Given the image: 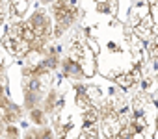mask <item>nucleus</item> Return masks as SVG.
Returning a JSON list of instances; mask_svg holds the SVG:
<instances>
[{"label": "nucleus", "instance_id": "nucleus-1", "mask_svg": "<svg viewBox=\"0 0 158 139\" xmlns=\"http://www.w3.org/2000/svg\"><path fill=\"white\" fill-rule=\"evenodd\" d=\"M63 73H65V76H69V78H73V80H80V78H84V74H86V71L82 69V65L78 63V61L69 59V58L63 61Z\"/></svg>", "mask_w": 158, "mask_h": 139}, {"label": "nucleus", "instance_id": "nucleus-5", "mask_svg": "<svg viewBox=\"0 0 158 139\" xmlns=\"http://www.w3.org/2000/svg\"><path fill=\"white\" fill-rule=\"evenodd\" d=\"M88 46H89V48H91V50H93L95 54L99 52V45L95 43V39H88Z\"/></svg>", "mask_w": 158, "mask_h": 139}, {"label": "nucleus", "instance_id": "nucleus-8", "mask_svg": "<svg viewBox=\"0 0 158 139\" xmlns=\"http://www.w3.org/2000/svg\"><path fill=\"white\" fill-rule=\"evenodd\" d=\"M26 2H28V0H26Z\"/></svg>", "mask_w": 158, "mask_h": 139}, {"label": "nucleus", "instance_id": "nucleus-6", "mask_svg": "<svg viewBox=\"0 0 158 139\" xmlns=\"http://www.w3.org/2000/svg\"><path fill=\"white\" fill-rule=\"evenodd\" d=\"M56 0H41V4H54Z\"/></svg>", "mask_w": 158, "mask_h": 139}, {"label": "nucleus", "instance_id": "nucleus-7", "mask_svg": "<svg viewBox=\"0 0 158 139\" xmlns=\"http://www.w3.org/2000/svg\"><path fill=\"white\" fill-rule=\"evenodd\" d=\"M61 2H67V4H69V2H71V0H61Z\"/></svg>", "mask_w": 158, "mask_h": 139}, {"label": "nucleus", "instance_id": "nucleus-2", "mask_svg": "<svg viewBox=\"0 0 158 139\" xmlns=\"http://www.w3.org/2000/svg\"><path fill=\"white\" fill-rule=\"evenodd\" d=\"M114 80H115V84H117L119 87H123V89H128V87H132V85L138 82V80L134 78V74H132V73H123V74H117Z\"/></svg>", "mask_w": 158, "mask_h": 139}, {"label": "nucleus", "instance_id": "nucleus-4", "mask_svg": "<svg viewBox=\"0 0 158 139\" xmlns=\"http://www.w3.org/2000/svg\"><path fill=\"white\" fill-rule=\"evenodd\" d=\"M11 6L15 8V13L17 15H24V11L28 10V2H26V0H13Z\"/></svg>", "mask_w": 158, "mask_h": 139}, {"label": "nucleus", "instance_id": "nucleus-3", "mask_svg": "<svg viewBox=\"0 0 158 139\" xmlns=\"http://www.w3.org/2000/svg\"><path fill=\"white\" fill-rule=\"evenodd\" d=\"M30 121L35 124V126H45L47 124V113L41 109V108H35L30 111Z\"/></svg>", "mask_w": 158, "mask_h": 139}]
</instances>
